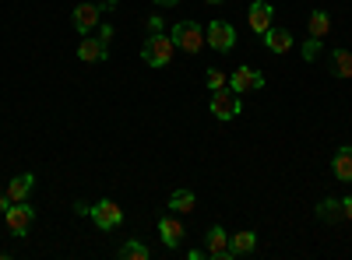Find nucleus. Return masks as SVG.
<instances>
[{"label":"nucleus","mask_w":352,"mask_h":260,"mask_svg":"<svg viewBox=\"0 0 352 260\" xmlns=\"http://www.w3.org/2000/svg\"><path fill=\"white\" fill-rule=\"evenodd\" d=\"M208 109H212V117L215 120H232V117H240V99H236V92L229 88H219V92H212V102H208Z\"/></svg>","instance_id":"nucleus-4"},{"label":"nucleus","mask_w":352,"mask_h":260,"mask_svg":"<svg viewBox=\"0 0 352 260\" xmlns=\"http://www.w3.org/2000/svg\"><path fill=\"white\" fill-rule=\"evenodd\" d=\"M272 21H275V8L268 4V0H254V4L247 8V25L254 28L257 36H264L272 28Z\"/></svg>","instance_id":"nucleus-9"},{"label":"nucleus","mask_w":352,"mask_h":260,"mask_svg":"<svg viewBox=\"0 0 352 260\" xmlns=\"http://www.w3.org/2000/svg\"><path fill=\"white\" fill-rule=\"evenodd\" d=\"M159 236H162V243L169 246V250H176V246H180L184 243V225L180 222H176V218H159Z\"/></svg>","instance_id":"nucleus-13"},{"label":"nucleus","mask_w":352,"mask_h":260,"mask_svg":"<svg viewBox=\"0 0 352 260\" xmlns=\"http://www.w3.org/2000/svg\"><path fill=\"white\" fill-rule=\"evenodd\" d=\"M331 169L342 183H352V148H338L331 158Z\"/></svg>","instance_id":"nucleus-15"},{"label":"nucleus","mask_w":352,"mask_h":260,"mask_svg":"<svg viewBox=\"0 0 352 260\" xmlns=\"http://www.w3.org/2000/svg\"><path fill=\"white\" fill-rule=\"evenodd\" d=\"M152 4H155V8H176L180 0H152Z\"/></svg>","instance_id":"nucleus-27"},{"label":"nucleus","mask_w":352,"mask_h":260,"mask_svg":"<svg viewBox=\"0 0 352 260\" xmlns=\"http://www.w3.org/2000/svg\"><path fill=\"white\" fill-rule=\"evenodd\" d=\"M106 53H109V46L96 36V39H81V46H78V56L85 64H99V60H106Z\"/></svg>","instance_id":"nucleus-12"},{"label":"nucleus","mask_w":352,"mask_h":260,"mask_svg":"<svg viewBox=\"0 0 352 260\" xmlns=\"http://www.w3.org/2000/svg\"><path fill=\"white\" fill-rule=\"evenodd\" d=\"M261 39H264V46H268L272 53H289L292 49V36L285 32V28H268Z\"/></svg>","instance_id":"nucleus-14"},{"label":"nucleus","mask_w":352,"mask_h":260,"mask_svg":"<svg viewBox=\"0 0 352 260\" xmlns=\"http://www.w3.org/2000/svg\"><path fill=\"white\" fill-rule=\"evenodd\" d=\"M338 208H342V218L352 222V197H342V200H338Z\"/></svg>","instance_id":"nucleus-24"},{"label":"nucleus","mask_w":352,"mask_h":260,"mask_svg":"<svg viewBox=\"0 0 352 260\" xmlns=\"http://www.w3.org/2000/svg\"><path fill=\"white\" fill-rule=\"evenodd\" d=\"M229 88L236 92V95H247V92H261V88H264V74H257L254 67H236V71H232V81H229Z\"/></svg>","instance_id":"nucleus-10"},{"label":"nucleus","mask_w":352,"mask_h":260,"mask_svg":"<svg viewBox=\"0 0 352 260\" xmlns=\"http://www.w3.org/2000/svg\"><path fill=\"white\" fill-rule=\"evenodd\" d=\"M307 28H310V36H314V39H328V32H331V18H328V11H314L310 21H307Z\"/></svg>","instance_id":"nucleus-17"},{"label":"nucleus","mask_w":352,"mask_h":260,"mask_svg":"<svg viewBox=\"0 0 352 260\" xmlns=\"http://www.w3.org/2000/svg\"><path fill=\"white\" fill-rule=\"evenodd\" d=\"M254 246H257V233H250V228H243V233H236V236H229V250L236 253V257L254 253Z\"/></svg>","instance_id":"nucleus-16"},{"label":"nucleus","mask_w":352,"mask_h":260,"mask_svg":"<svg viewBox=\"0 0 352 260\" xmlns=\"http://www.w3.org/2000/svg\"><path fill=\"white\" fill-rule=\"evenodd\" d=\"M320 43H324V39H314V36L303 43V56H307V60H314V56L320 53Z\"/></svg>","instance_id":"nucleus-23"},{"label":"nucleus","mask_w":352,"mask_h":260,"mask_svg":"<svg viewBox=\"0 0 352 260\" xmlns=\"http://www.w3.org/2000/svg\"><path fill=\"white\" fill-rule=\"evenodd\" d=\"M148 257H152L148 246L138 243V239H127V243L120 246V260H148Z\"/></svg>","instance_id":"nucleus-19"},{"label":"nucleus","mask_w":352,"mask_h":260,"mask_svg":"<svg viewBox=\"0 0 352 260\" xmlns=\"http://www.w3.org/2000/svg\"><path fill=\"white\" fill-rule=\"evenodd\" d=\"M194 204H197V197H194L190 190H173V197H169V208L180 211V215H190Z\"/></svg>","instance_id":"nucleus-18"},{"label":"nucleus","mask_w":352,"mask_h":260,"mask_svg":"<svg viewBox=\"0 0 352 260\" xmlns=\"http://www.w3.org/2000/svg\"><path fill=\"white\" fill-rule=\"evenodd\" d=\"M204 257H212V260H232L236 253L229 250V233L222 225H212L208 228V239H204Z\"/></svg>","instance_id":"nucleus-5"},{"label":"nucleus","mask_w":352,"mask_h":260,"mask_svg":"<svg viewBox=\"0 0 352 260\" xmlns=\"http://www.w3.org/2000/svg\"><path fill=\"white\" fill-rule=\"evenodd\" d=\"M331 60H335V74L338 78H352V53L349 49H335Z\"/></svg>","instance_id":"nucleus-20"},{"label":"nucleus","mask_w":352,"mask_h":260,"mask_svg":"<svg viewBox=\"0 0 352 260\" xmlns=\"http://www.w3.org/2000/svg\"><path fill=\"white\" fill-rule=\"evenodd\" d=\"M204 43H208L215 53H229L232 46H236V28H232L229 21H222V18H215L208 25V32H204Z\"/></svg>","instance_id":"nucleus-3"},{"label":"nucleus","mask_w":352,"mask_h":260,"mask_svg":"<svg viewBox=\"0 0 352 260\" xmlns=\"http://www.w3.org/2000/svg\"><path fill=\"white\" fill-rule=\"evenodd\" d=\"M173 56H176V43L166 32H152L148 39H144V46H141V60L148 67H169Z\"/></svg>","instance_id":"nucleus-1"},{"label":"nucleus","mask_w":352,"mask_h":260,"mask_svg":"<svg viewBox=\"0 0 352 260\" xmlns=\"http://www.w3.org/2000/svg\"><path fill=\"white\" fill-rule=\"evenodd\" d=\"M204 4H212V8H222V4H226V0H204Z\"/></svg>","instance_id":"nucleus-28"},{"label":"nucleus","mask_w":352,"mask_h":260,"mask_svg":"<svg viewBox=\"0 0 352 260\" xmlns=\"http://www.w3.org/2000/svg\"><path fill=\"white\" fill-rule=\"evenodd\" d=\"M317 218H324V222H335V218H342L338 200H320V204H317Z\"/></svg>","instance_id":"nucleus-21"},{"label":"nucleus","mask_w":352,"mask_h":260,"mask_svg":"<svg viewBox=\"0 0 352 260\" xmlns=\"http://www.w3.org/2000/svg\"><path fill=\"white\" fill-rule=\"evenodd\" d=\"M99 39L109 46V39H113V25H99Z\"/></svg>","instance_id":"nucleus-25"},{"label":"nucleus","mask_w":352,"mask_h":260,"mask_svg":"<svg viewBox=\"0 0 352 260\" xmlns=\"http://www.w3.org/2000/svg\"><path fill=\"white\" fill-rule=\"evenodd\" d=\"M99 18H102V11H99L96 0H81L74 8V28L81 36H92V28H99Z\"/></svg>","instance_id":"nucleus-8"},{"label":"nucleus","mask_w":352,"mask_h":260,"mask_svg":"<svg viewBox=\"0 0 352 260\" xmlns=\"http://www.w3.org/2000/svg\"><path fill=\"white\" fill-rule=\"evenodd\" d=\"M8 208H11V200H8V193H0V215H8Z\"/></svg>","instance_id":"nucleus-26"},{"label":"nucleus","mask_w":352,"mask_h":260,"mask_svg":"<svg viewBox=\"0 0 352 260\" xmlns=\"http://www.w3.org/2000/svg\"><path fill=\"white\" fill-rule=\"evenodd\" d=\"M169 36H173L176 49H184V53H197L204 46V32H201L197 21H176Z\"/></svg>","instance_id":"nucleus-2"},{"label":"nucleus","mask_w":352,"mask_h":260,"mask_svg":"<svg viewBox=\"0 0 352 260\" xmlns=\"http://www.w3.org/2000/svg\"><path fill=\"white\" fill-rule=\"evenodd\" d=\"M32 222H36V208H28V200H18V204L8 208V228L14 236H28Z\"/></svg>","instance_id":"nucleus-6"},{"label":"nucleus","mask_w":352,"mask_h":260,"mask_svg":"<svg viewBox=\"0 0 352 260\" xmlns=\"http://www.w3.org/2000/svg\"><path fill=\"white\" fill-rule=\"evenodd\" d=\"M32 187H36V176H32V172H21V176H14V180L8 183V200H11V204H18V200H28Z\"/></svg>","instance_id":"nucleus-11"},{"label":"nucleus","mask_w":352,"mask_h":260,"mask_svg":"<svg viewBox=\"0 0 352 260\" xmlns=\"http://www.w3.org/2000/svg\"><path fill=\"white\" fill-rule=\"evenodd\" d=\"M92 222H96V228L109 233V228H116L124 222V208L116 204V200H99V204L92 208Z\"/></svg>","instance_id":"nucleus-7"},{"label":"nucleus","mask_w":352,"mask_h":260,"mask_svg":"<svg viewBox=\"0 0 352 260\" xmlns=\"http://www.w3.org/2000/svg\"><path fill=\"white\" fill-rule=\"evenodd\" d=\"M204 84H208V88H212V92H219V88H226V84H229V81H226V74H222L219 67H212L208 74H204Z\"/></svg>","instance_id":"nucleus-22"}]
</instances>
